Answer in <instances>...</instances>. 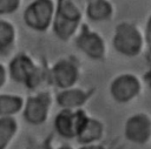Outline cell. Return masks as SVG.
Instances as JSON below:
<instances>
[{
    "label": "cell",
    "instance_id": "18",
    "mask_svg": "<svg viewBox=\"0 0 151 149\" xmlns=\"http://www.w3.org/2000/svg\"><path fill=\"white\" fill-rule=\"evenodd\" d=\"M20 5V0H0V14L14 12Z\"/></svg>",
    "mask_w": 151,
    "mask_h": 149
},
{
    "label": "cell",
    "instance_id": "6",
    "mask_svg": "<svg viewBox=\"0 0 151 149\" xmlns=\"http://www.w3.org/2000/svg\"><path fill=\"white\" fill-rule=\"evenodd\" d=\"M140 89L142 84L136 75L122 74L111 82L110 94L116 102L127 103L139 95Z\"/></svg>",
    "mask_w": 151,
    "mask_h": 149
},
{
    "label": "cell",
    "instance_id": "21",
    "mask_svg": "<svg viewBox=\"0 0 151 149\" xmlns=\"http://www.w3.org/2000/svg\"><path fill=\"white\" fill-rule=\"evenodd\" d=\"M146 35H147L149 42L151 43V18H150L149 21H147V26H146Z\"/></svg>",
    "mask_w": 151,
    "mask_h": 149
},
{
    "label": "cell",
    "instance_id": "9",
    "mask_svg": "<svg viewBox=\"0 0 151 149\" xmlns=\"http://www.w3.org/2000/svg\"><path fill=\"white\" fill-rule=\"evenodd\" d=\"M77 46L88 57L94 60L101 59L105 54V46L101 38L98 34L90 32L87 28H84L81 34L78 36Z\"/></svg>",
    "mask_w": 151,
    "mask_h": 149
},
{
    "label": "cell",
    "instance_id": "3",
    "mask_svg": "<svg viewBox=\"0 0 151 149\" xmlns=\"http://www.w3.org/2000/svg\"><path fill=\"white\" fill-rule=\"evenodd\" d=\"M52 99L46 92H40L26 99L22 116L25 121L32 126H40L45 123L50 115Z\"/></svg>",
    "mask_w": 151,
    "mask_h": 149
},
{
    "label": "cell",
    "instance_id": "16",
    "mask_svg": "<svg viewBox=\"0 0 151 149\" xmlns=\"http://www.w3.org/2000/svg\"><path fill=\"white\" fill-rule=\"evenodd\" d=\"M54 32L55 34L63 39V40H66L68 39L77 29V26H78V22L77 21H71V20H67V19H64L59 15L55 14V18H54Z\"/></svg>",
    "mask_w": 151,
    "mask_h": 149
},
{
    "label": "cell",
    "instance_id": "10",
    "mask_svg": "<svg viewBox=\"0 0 151 149\" xmlns=\"http://www.w3.org/2000/svg\"><path fill=\"white\" fill-rule=\"evenodd\" d=\"M104 135H105L104 123L98 118L87 116L76 140L80 145L93 144V143H100Z\"/></svg>",
    "mask_w": 151,
    "mask_h": 149
},
{
    "label": "cell",
    "instance_id": "12",
    "mask_svg": "<svg viewBox=\"0 0 151 149\" xmlns=\"http://www.w3.org/2000/svg\"><path fill=\"white\" fill-rule=\"evenodd\" d=\"M84 6V0H58L57 15L71 21L79 22L83 15Z\"/></svg>",
    "mask_w": 151,
    "mask_h": 149
},
{
    "label": "cell",
    "instance_id": "15",
    "mask_svg": "<svg viewBox=\"0 0 151 149\" xmlns=\"http://www.w3.org/2000/svg\"><path fill=\"white\" fill-rule=\"evenodd\" d=\"M86 13L90 19L94 21H101L111 15L112 7L106 0H90Z\"/></svg>",
    "mask_w": 151,
    "mask_h": 149
},
{
    "label": "cell",
    "instance_id": "11",
    "mask_svg": "<svg viewBox=\"0 0 151 149\" xmlns=\"http://www.w3.org/2000/svg\"><path fill=\"white\" fill-rule=\"evenodd\" d=\"M91 96V92L84 90L81 88H68L60 90L57 94V103L61 109H71L77 110L81 109V107L87 102Z\"/></svg>",
    "mask_w": 151,
    "mask_h": 149
},
{
    "label": "cell",
    "instance_id": "14",
    "mask_svg": "<svg viewBox=\"0 0 151 149\" xmlns=\"http://www.w3.org/2000/svg\"><path fill=\"white\" fill-rule=\"evenodd\" d=\"M19 122L15 117H0V149H7L19 133Z\"/></svg>",
    "mask_w": 151,
    "mask_h": 149
},
{
    "label": "cell",
    "instance_id": "20",
    "mask_svg": "<svg viewBox=\"0 0 151 149\" xmlns=\"http://www.w3.org/2000/svg\"><path fill=\"white\" fill-rule=\"evenodd\" d=\"M77 149H107L103 143H93V144H83Z\"/></svg>",
    "mask_w": 151,
    "mask_h": 149
},
{
    "label": "cell",
    "instance_id": "5",
    "mask_svg": "<svg viewBox=\"0 0 151 149\" xmlns=\"http://www.w3.org/2000/svg\"><path fill=\"white\" fill-rule=\"evenodd\" d=\"M124 136L133 144L149 143L151 141V117L144 113L130 116L124 124Z\"/></svg>",
    "mask_w": 151,
    "mask_h": 149
},
{
    "label": "cell",
    "instance_id": "19",
    "mask_svg": "<svg viewBox=\"0 0 151 149\" xmlns=\"http://www.w3.org/2000/svg\"><path fill=\"white\" fill-rule=\"evenodd\" d=\"M6 81H7V69L5 68L4 65L0 63V88L5 86Z\"/></svg>",
    "mask_w": 151,
    "mask_h": 149
},
{
    "label": "cell",
    "instance_id": "4",
    "mask_svg": "<svg viewBox=\"0 0 151 149\" xmlns=\"http://www.w3.org/2000/svg\"><path fill=\"white\" fill-rule=\"evenodd\" d=\"M143 40L138 29L130 23H120L116 28L113 46L117 52L126 56H134L142 49Z\"/></svg>",
    "mask_w": 151,
    "mask_h": 149
},
{
    "label": "cell",
    "instance_id": "17",
    "mask_svg": "<svg viewBox=\"0 0 151 149\" xmlns=\"http://www.w3.org/2000/svg\"><path fill=\"white\" fill-rule=\"evenodd\" d=\"M14 40V29L12 25L0 20V52H6Z\"/></svg>",
    "mask_w": 151,
    "mask_h": 149
},
{
    "label": "cell",
    "instance_id": "8",
    "mask_svg": "<svg viewBox=\"0 0 151 149\" xmlns=\"http://www.w3.org/2000/svg\"><path fill=\"white\" fill-rule=\"evenodd\" d=\"M78 79L79 69L77 65L70 60H60L51 69V80L60 90L74 87Z\"/></svg>",
    "mask_w": 151,
    "mask_h": 149
},
{
    "label": "cell",
    "instance_id": "2",
    "mask_svg": "<svg viewBox=\"0 0 151 149\" xmlns=\"http://www.w3.org/2000/svg\"><path fill=\"white\" fill-rule=\"evenodd\" d=\"M87 116L84 109H61L54 117V130L64 140H76Z\"/></svg>",
    "mask_w": 151,
    "mask_h": 149
},
{
    "label": "cell",
    "instance_id": "7",
    "mask_svg": "<svg viewBox=\"0 0 151 149\" xmlns=\"http://www.w3.org/2000/svg\"><path fill=\"white\" fill-rule=\"evenodd\" d=\"M53 2L51 0H35L33 1L24 13L25 22L28 27L44 31L46 29L53 16Z\"/></svg>",
    "mask_w": 151,
    "mask_h": 149
},
{
    "label": "cell",
    "instance_id": "22",
    "mask_svg": "<svg viewBox=\"0 0 151 149\" xmlns=\"http://www.w3.org/2000/svg\"><path fill=\"white\" fill-rule=\"evenodd\" d=\"M59 149H72V148H70V147H67V145H64V147H61V148H59Z\"/></svg>",
    "mask_w": 151,
    "mask_h": 149
},
{
    "label": "cell",
    "instance_id": "1",
    "mask_svg": "<svg viewBox=\"0 0 151 149\" xmlns=\"http://www.w3.org/2000/svg\"><path fill=\"white\" fill-rule=\"evenodd\" d=\"M9 76L17 83H22L29 89H35L41 82V72L38 66L25 54L17 55L8 67Z\"/></svg>",
    "mask_w": 151,
    "mask_h": 149
},
{
    "label": "cell",
    "instance_id": "13",
    "mask_svg": "<svg viewBox=\"0 0 151 149\" xmlns=\"http://www.w3.org/2000/svg\"><path fill=\"white\" fill-rule=\"evenodd\" d=\"M25 101L21 96L14 94L0 95V117H15L24 109Z\"/></svg>",
    "mask_w": 151,
    "mask_h": 149
}]
</instances>
